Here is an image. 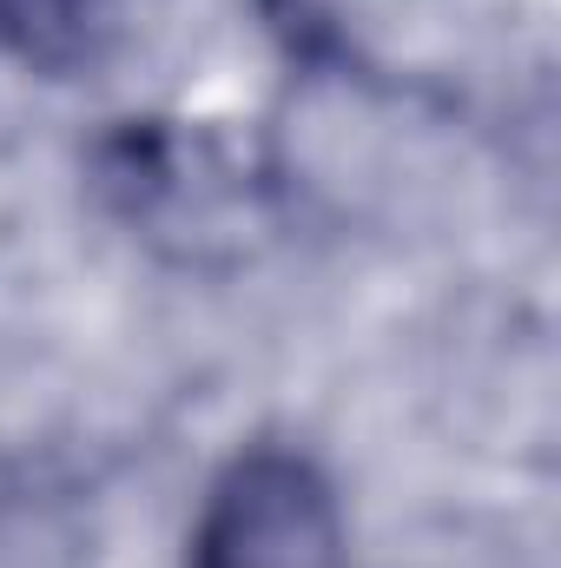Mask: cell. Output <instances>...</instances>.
<instances>
[{"label": "cell", "mask_w": 561, "mask_h": 568, "mask_svg": "<svg viewBox=\"0 0 561 568\" xmlns=\"http://www.w3.org/2000/svg\"><path fill=\"white\" fill-rule=\"evenodd\" d=\"M0 568H73V529L27 489H0Z\"/></svg>", "instance_id": "2"}, {"label": "cell", "mask_w": 561, "mask_h": 568, "mask_svg": "<svg viewBox=\"0 0 561 568\" xmlns=\"http://www.w3.org/2000/svg\"><path fill=\"white\" fill-rule=\"evenodd\" d=\"M337 509L297 456H252L212 503L205 568H330Z\"/></svg>", "instance_id": "1"}]
</instances>
